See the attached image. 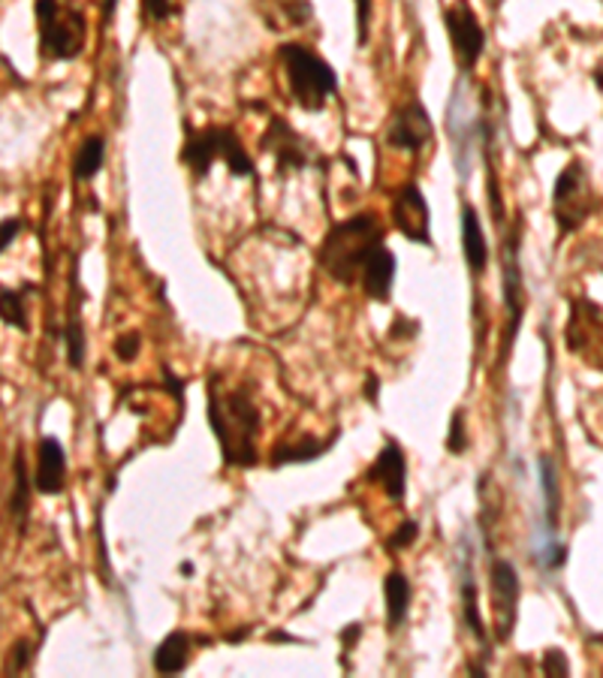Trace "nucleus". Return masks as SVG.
I'll use <instances>...</instances> for the list:
<instances>
[{
  "mask_svg": "<svg viewBox=\"0 0 603 678\" xmlns=\"http://www.w3.org/2000/svg\"><path fill=\"white\" fill-rule=\"evenodd\" d=\"M206 417L226 468H254L260 461L257 453L260 410L254 405L248 386H221V374H214L209 383Z\"/></svg>",
  "mask_w": 603,
  "mask_h": 678,
  "instance_id": "f257e3e1",
  "label": "nucleus"
},
{
  "mask_svg": "<svg viewBox=\"0 0 603 678\" xmlns=\"http://www.w3.org/2000/svg\"><path fill=\"white\" fill-rule=\"evenodd\" d=\"M383 223L374 214H354L339 221L320 245V269L342 287H350L362 278L371 254L383 245Z\"/></svg>",
  "mask_w": 603,
  "mask_h": 678,
  "instance_id": "f03ea898",
  "label": "nucleus"
},
{
  "mask_svg": "<svg viewBox=\"0 0 603 678\" xmlns=\"http://www.w3.org/2000/svg\"><path fill=\"white\" fill-rule=\"evenodd\" d=\"M278 61L284 66L290 97L302 112H320L329 97L339 91L335 70L315 49H308L302 42H284L278 49Z\"/></svg>",
  "mask_w": 603,
  "mask_h": 678,
  "instance_id": "7ed1b4c3",
  "label": "nucleus"
},
{
  "mask_svg": "<svg viewBox=\"0 0 603 678\" xmlns=\"http://www.w3.org/2000/svg\"><path fill=\"white\" fill-rule=\"evenodd\" d=\"M182 160L184 167L194 172L197 178L209 175L211 167H214L218 160H223L226 170L233 172L236 178H248V175H254V160H250L248 148L242 145L236 131H230V127H202V131L187 127Z\"/></svg>",
  "mask_w": 603,
  "mask_h": 678,
  "instance_id": "20e7f679",
  "label": "nucleus"
},
{
  "mask_svg": "<svg viewBox=\"0 0 603 678\" xmlns=\"http://www.w3.org/2000/svg\"><path fill=\"white\" fill-rule=\"evenodd\" d=\"M40 49L52 61H76L85 52L88 25L85 15L64 0H34Z\"/></svg>",
  "mask_w": 603,
  "mask_h": 678,
  "instance_id": "39448f33",
  "label": "nucleus"
},
{
  "mask_svg": "<svg viewBox=\"0 0 603 678\" xmlns=\"http://www.w3.org/2000/svg\"><path fill=\"white\" fill-rule=\"evenodd\" d=\"M594 211V187L582 163L574 160L562 170L552 187V214L558 223V233H577Z\"/></svg>",
  "mask_w": 603,
  "mask_h": 678,
  "instance_id": "423d86ee",
  "label": "nucleus"
},
{
  "mask_svg": "<svg viewBox=\"0 0 603 678\" xmlns=\"http://www.w3.org/2000/svg\"><path fill=\"white\" fill-rule=\"evenodd\" d=\"M446 34L453 42V54L459 61L462 73H471L473 66L480 64L485 49V30L480 25V19L473 13V7L468 0H453L444 13Z\"/></svg>",
  "mask_w": 603,
  "mask_h": 678,
  "instance_id": "0eeeda50",
  "label": "nucleus"
},
{
  "mask_svg": "<svg viewBox=\"0 0 603 678\" xmlns=\"http://www.w3.org/2000/svg\"><path fill=\"white\" fill-rule=\"evenodd\" d=\"M567 347L586 359V366L603 368V308L589 299L574 301L567 323Z\"/></svg>",
  "mask_w": 603,
  "mask_h": 678,
  "instance_id": "6e6552de",
  "label": "nucleus"
},
{
  "mask_svg": "<svg viewBox=\"0 0 603 678\" xmlns=\"http://www.w3.org/2000/svg\"><path fill=\"white\" fill-rule=\"evenodd\" d=\"M390 214H393L395 230L405 235L407 242L432 248V211H429V202H426V196L417 184L395 187Z\"/></svg>",
  "mask_w": 603,
  "mask_h": 678,
  "instance_id": "1a4fd4ad",
  "label": "nucleus"
},
{
  "mask_svg": "<svg viewBox=\"0 0 603 678\" xmlns=\"http://www.w3.org/2000/svg\"><path fill=\"white\" fill-rule=\"evenodd\" d=\"M489 591H492V618H495V640H510L516 618H519V574L510 562H495L489 570Z\"/></svg>",
  "mask_w": 603,
  "mask_h": 678,
  "instance_id": "9d476101",
  "label": "nucleus"
},
{
  "mask_svg": "<svg viewBox=\"0 0 603 678\" xmlns=\"http://www.w3.org/2000/svg\"><path fill=\"white\" fill-rule=\"evenodd\" d=\"M434 127L429 109L420 100H407L405 106L395 109L390 131H386V145L405 155H420L426 145L432 143Z\"/></svg>",
  "mask_w": 603,
  "mask_h": 678,
  "instance_id": "9b49d317",
  "label": "nucleus"
},
{
  "mask_svg": "<svg viewBox=\"0 0 603 678\" xmlns=\"http://www.w3.org/2000/svg\"><path fill=\"white\" fill-rule=\"evenodd\" d=\"M262 148L275 155V163L281 172L305 170L308 160H311V143L302 139L284 118H272L269 121V131L262 133Z\"/></svg>",
  "mask_w": 603,
  "mask_h": 678,
  "instance_id": "f8f14e48",
  "label": "nucleus"
},
{
  "mask_svg": "<svg viewBox=\"0 0 603 678\" xmlns=\"http://www.w3.org/2000/svg\"><path fill=\"white\" fill-rule=\"evenodd\" d=\"M368 480L381 485L393 504H402L407 495L405 449L395 444V441H386L381 453H378V458H374V465L368 468Z\"/></svg>",
  "mask_w": 603,
  "mask_h": 678,
  "instance_id": "ddd939ff",
  "label": "nucleus"
},
{
  "mask_svg": "<svg viewBox=\"0 0 603 678\" xmlns=\"http://www.w3.org/2000/svg\"><path fill=\"white\" fill-rule=\"evenodd\" d=\"M34 485L40 495H61L66 485V453L58 437H42L37 446V473Z\"/></svg>",
  "mask_w": 603,
  "mask_h": 678,
  "instance_id": "4468645a",
  "label": "nucleus"
},
{
  "mask_svg": "<svg viewBox=\"0 0 603 678\" xmlns=\"http://www.w3.org/2000/svg\"><path fill=\"white\" fill-rule=\"evenodd\" d=\"M395 272H398V262H395V254L386 245L371 254V260L366 262L362 269V278L359 284L366 289V296L378 305H386L393 299V284H395Z\"/></svg>",
  "mask_w": 603,
  "mask_h": 678,
  "instance_id": "2eb2a0df",
  "label": "nucleus"
},
{
  "mask_svg": "<svg viewBox=\"0 0 603 678\" xmlns=\"http://www.w3.org/2000/svg\"><path fill=\"white\" fill-rule=\"evenodd\" d=\"M501 289H504V308H507V317H510L507 341H513V332L522 323V269H519V257H516V233L507 235V245H504Z\"/></svg>",
  "mask_w": 603,
  "mask_h": 678,
  "instance_id": "dca6fc26",
  "label": "nucleus"
},
{
  "mask_svg": "<svg viewBox=\"0 0 603 678\" xmlns=\"http://www.w3.org/2000/svg\"><path fill=\"white\" fill-rule=\"evenodd\" d=\"M462 254L468 262V272L480 278L489 266V242H485L483 223L473 206H462Z\"/></svg>",
  "mask_w": 603,
  "mask_h": 678,
  "instance_id": "f3484780",
  "label": "nucleus"
},
{
  "mask_svg": "<svg viewBox=\"0 0 603 678\" xmlns=\"http://www.w3.org/2000/svg\"><path fill=\"white\" fill-rule=\"evenodd\" d=\"M30 492H37L34 485V477H27V461L22 456V449L15 453L13 458V492H10V501H7V516L19 534L27 531V519H30Z\"/></svg>",
  "mask_w": 603,
  "mask_h": 678,
  "instance_id": "a211bd4d",
  "label": "nucleus"
},
{
  "mask_svg": "<svg viewBox=\"0 0 603 678\" xmlns=\"http://www.w3.org/2000/svg\"><path fill=\"white\" fill-rule=\"evenodd\" d=\"M70 289H73V299H70V317H66V329H64V344H66V362L70 368L79 371L85 366V329H82L79 320V266L73 262L70 269Z\"/></svg>",
  "mask_w": 603,
  "mask_h": 678,
  "instance_id": "6ab92c4d",
  "label": "nucleus"
},
{
  "mask_svg": "<svg viewBox=\"0 0 603 678\" xmlns=\"http://www.w3.org/2000/svg\"><path fill=\"white\" fill-rule=\"evenodd\" d=\"M459 594H462V615H465V625L473 633V640L485 645L489 633H485L483 615H480V603H477V576H473V564L468 562V555H462V570H459Z\"/></svg>",
  "mask_w": 603,
  "mask_h": 678,
  "instance_id": "aec40b11",
  "label": "nucleus"
},
{
  "mask_svg": "<svg viewBox=\"0 0 603 678\" xmlns=\"http://www.w3.org/2000/svg\"><path fill=\"white\" fill-rule=\"evenodd\" d=\"M190 642H194L190 633H184V630H172L170 637H163V642L155 649V657H151L160 676H175L190 664Z\"/></svg>",
  "mask_w": 603,
  "mask_h": 678,
  "instance_id": "412c9836",
  "label": "nucleus"
},
{
  "mask_svg": "<svg viewBox=\"0 0 603 678\" xmlns=\"http://www.w3.org/2000/svg\"><path fill=\"white\" fill-rule=\"evenodd\" d=\"M335 441V437H332ZM332 441H317L311 434H302L296 441H284L272 449V468H284V465H308L327 453Z\"/></svg>",
  "mask_w": 603,
  "mask_h": 678,
  "instance_id": "4be33fe9",
  "label": "nucleus"
},
{
  "mask_svg": "<svg viewBox=\"0 0 603 678\" xmlns=\"http://www.w3.org/2000/svg\"><path fill=\"white\" fill-rule=\"evenodd\" d=\"M383 597H386V625L390 630H398L410 609V582L402 570H393L383 579Z\"/></svg>",
  "mask_w": 603,
  "mask_h": 678,
  "instance_id": "5701e85b",
  "label": "nucleus"
},
{
  "mask_svg": "<svg viewBox=\"0 0 603 678\" xmlns=\"http://www.w3.org/2000/svg\"><path fill=\"white\" fill-rule=\"evenodd\" d=\"M540 492H543V509H546V531L555 534L558 516H562V485H558V470L550 456H540Z\"/></svg>",
  "mask_w": 603,
  "mask_h": 678,
  "instance_id": "b1692460",
  "label": "nucleus"
},
{
  "mask_svg": "<svg viewBox=\"0 0 603 678\" xmlns=\"http://www.w3.org/2000/svg\"><path fill=\"white\" fill-rule=\"evenodd\" d=\"M103 160H106V139L103 136H85L79 145V151H76V160H73V175H76V182L88 184L94 182L100 170H103Z\"/></svg>",
  "mask_w": 603,
  "mask_h": 678,
  "instance_id": "393cba45",
  "label": "nucleus"
},
{
  "mask_svg": "<svg viewBox=\"0 0 603 678\" xmlns=\"http://www.w3.org/2000/svg\"><path fill=\"white\" fill-rule=\"evenodd\" d=\"M0 313H3V323H7V326L19 329V332H27V329H30V320H27L25 308V289L13 287L0 289Z\"/></svg>",
  "mask_w": 603,
  "mask_h": 678,
  "instance_id": "a878e982",
  "label": "nucleus"
},
{
  "mask_svg": "<svg viewBox=\"0 0 603 678\" xmlns=\"http://www.w3.org/2000/svg\"><path fill=\"white\" fill-rule=\"evenodd\" d=\"M446 449L453 456H462L468 449V431H465V410H456L450 419V431H446Z\"/></svg>",
  "mask_w": 603,
  "mask_h": 678,
  "instance_id": "bb28decb",
  "label": "nucleus"
},
{
  "mask_svg": "<svg viewBox=\"0 0 603 678\" xmlns=\"http://www.w3.org/2000/svg\"><path fill=\"white\" fill-rule=\"evenodd\" d=\"M417 537H420V525L414 522V519H407L395 528V534L386 540V552H402V548L414 546L417 543Z\"/></svg>",
  "mask_w": 603,
  "mask_h": 678,
  "instance_id": "cd10ccee",
  "label": "nucleus"
},
{
  "mask_svg": "<svg viewBox=\"0 0 603 678\" xmlns=\"http://www.w3.org/2000/svg\"><path fill=\"white\" fill-rule=\"evenodd\" d=\"M139 350H143V335L139 332H127V335L115 338V356H119L121 362H133L139 356Z\"/></svg>",
  "mask_w": 603,
  "mask_h": 678,
  "instance_id": "c85d7f7f",
  "label": "nucleus"
},
{
  "mask_svg": "<svg viewBox=\"0 0 603 678\" xmlns=\"http://www.w3.org/2000/svg\"><path fill=\"white\" fill-rule=\"evenodd\" d=\"M540 669H543V676H570V664H567V657L558 649H546L543 652Z\"/></svg>",
  "mask_w": 603,
  "mask_h": 678,
  "instance_id": "c756f323",
  "label": "nucleus"
},
{
  "mask_svg": "<svg viewBox=\"0 0 603 678\" xmlns=\"http://www.w3.org/2000/svg\"><path fill=\"white\" fill-rule=\"evenodd\" d=\"M143 10L148 15V22H167L170 15L179 13V7L172 3V0H143Z\"/></svg>",
  "mask_w": 603,
  "mask_h": 678,
  "instance_id": "7c9ffc66",
  "label": "nucleus"
},
{
  "mask_svg": "<svg viewBox=\"0 0 603 678\" xmlns=\"http://www.w3.org/2000/svg\"><path fill=\"white\" fill-rule=\"evenodd\" d=\"M10 657H13V666H10V673H25L30 661H34V645L27 640H15L13 649H10Z\"/></svg>",
  "mask_w": 603,
  "mask_h": 678,
  "instance_id": "2f4dec72",
  "label": "nucleus"
},
{
  "mask_svg": "<svg viewBox=\"0 0 603 678\" xmlns=\"http://www.w3.org/2000/svg\"><path fill=\"white\" fill-rule=\"evenodd\" d=\"M371 7L374 0H356V37H359V46L368 42V22H371Z\"/></svg>",
  "mask_w": 603,
  "mask_h": 678,
  "instance_id": "473e14b6",
  "label": "nucleus"
},
{
  "mask_svg": "<svg viewBox=\"0 0 603 678\" xmlns=\"http://www.w3.org/2000/svg\"><path fill=\"white\" fill-rule=\"evenodd\" d=\"M19 233H22V221L19 218H7L3 226H0V250H10V245L19 238Z\"/></svg>",
  "mask_w": 603,
  "mask_h": 678,
  "instance_id": "72a5a7b5",
  "label": "nucleus"
},
{
  "mask_svg": "<svg viewBox=\"0 0 603 678\" xmlns=\"http://www.w3.org/2000/svg\"><path fill=\"white\" fill-rule=\"evenodd\" d=\"M381 398V378L378 374H368L366 378V402L368 405H378Z\"/></svg>",
  "mask_w": 603,
  "mask_h": 678,
  "instance_id": "f704fd0d",
  "label": "nucleus"
},
{
  "mask_svg": "<svg viewBox=\"0 0 603 678\" xmlns=\"http://www.w3.org/2000/svg\"><path fill=\"white\" fill-rule=\"evenodd\" d=\"M359 633H362V625H350V630H344V633H342V642H344V645H347V642L354 645Z\"/></svg>",
  "mask_w": 603,
  "mask_h": 678,
  "instance_id": "c9c22d12",
  "label": "nucleus"
},
{
  "mask_svg": "<svg viewBox=\"0 0 603 678\" xmlns=\"http://www.w3.org/2000/svg\"><path fill=\"white\" fill-rule=\"evenodd\" d=\"M115 13V0H106V19Z\"/></svg>",
  "mask_w": 603,
  "mask_h": 678,
  "instance_id": "e433bc0d",
  "label": "nucleus"
},
{
  "mask_svg": "<svg viewBox=\"0 0 603 678\" xmlns=\"http://www.w3.org/2000/svg\"><path fill=\"white\" fill-rule=\"evenodd\" d=\"M598 88H603V70H598Z\"/></svg>",
  "mask_w": 603,
  "mask_h": 678,
  "instance_id": "4c0bfd02",
  "label": "nucleus"
}]
</instances>
